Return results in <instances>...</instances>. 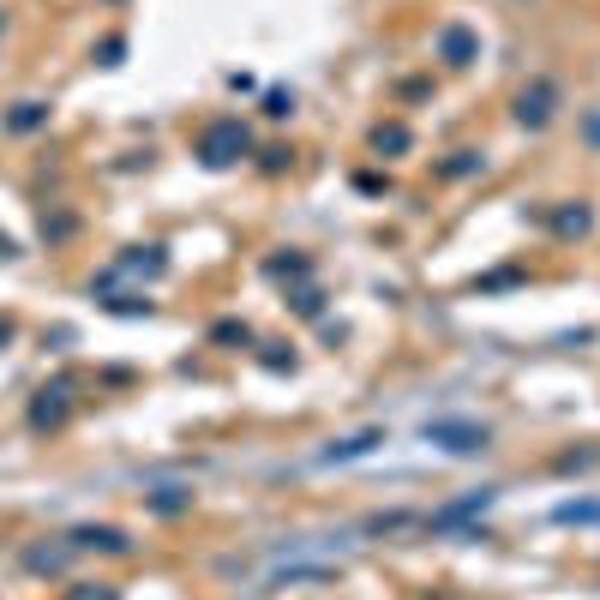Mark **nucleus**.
<instances>
[{
  "mask_svg": "<svg viewBox=\"0 0 600 600\" xmlns=\"http://www.w3.org/2000/svg\"><path fill=\"white\" fill-rule=\"evenodd\" d=\"M499 499V493H486V486H480V493H468V499H457V504H444L439 517H433V528H457L462 517H475V510H486V504Z\"/></svg>",
  "mask_w": 600,
  "mask_h": 600,
  "instance_id": "6",
  "label": "nucleus"
},
{
  "mask_svg": "<svg viewBox=\"0 0 600 600\" xmlns=\"http://www.w3.org/2000/svg\"><path fill=\"white\" fill-rule=\"evenodd\" d=\"M373 444H384V433L373 426V433H355V439H342V444H330V450H319V462L330 468V462H355V457H366Z\"/></svg>",
  "mask_w": 600,
  "mask_h": 600,
  "instance_id": "5",
  "label": "nucleus"
},
{
  "mask_svg": "<svg viewBox=\"0 0 600 600\" xmlns=\"http://www.w3.org/2000/svg\"><path fill=\"white\" fill-rule=\"evenodd\" d=\"M553 517L559 522H600V499H564Z\"/></svg>",
  "mask_w": 600,
  "mask_h": 600,
  "instance_id": "7",
  "label": "nucleus"
},
{
  "mask_svg": "<svg viewBox=\"0 0 600 600\" xmlns=\"http://www.w3.org/2000/svg\"><path fill=\"white\" fill-rule=\"evenodd\" d=\"M373 144H379V150H408V126H379Z\"/></svg>",
  "mask_w": 600,
  "mask_h": 600,
  "instance_id": "9",
  "label": "nucleus"
},
{
  "mask_svg": "<svg viewBox=\"0 0 600 600\" xmlns=\"http://www.w3.org/2000/svg\"><path fill=\"white\" fill-rule=\"evenodd\" d=\"M240 150H246V126H240V120H217V126H204L199 157L210 162V168H228V162H240Z\"/></svg>",
  "mask_w": 600,
  "mask_h": 600,
  "instance_id": "1",
  "label": "nucleus"
},
{
  "mask_svg": "<svg viewBox=\"0 0 600 600\" xmlns=\"http://www.w3.org/2000/svg\"><path fill=\"white\" fill-rule=\"evenodd\" d=\"M37 120H42V102H19V115H13V126H19V133H30Z\"/></svg>",
  "mask_w": 600,
  "mask_h": 600,
  "instance_id": "11",
  "label": "nucleus"
},
{
  "mask_svg": "<svg viewBox=\"0 0 600 600\" xmlns=\"http://www.w3.org/2000/svg\"><path fill=\"white\" fill-rule=\"evenodd\" d=\"M439 55L450 60V66H468V60L480 55L475 30H462V24H444V30H439Z\"/></svg>",
  "mask_w": 600,
  "mask_h": 600,
  "instance_id": "4",
  "label": "nucleus"
},
{
  "mask_svg": "<svg viewBox=\"0 0 600 600\" xmlns=\"http://www.w3.org/2000/svg\"><path fill=\"white\" fill-rule=\"evenodd\" d=\"M553 108H559V84L553 79H535V84H522L517 90V120L522 126H546Z\"/></svg>",
  "mask_w": 600,
  "mask_h": 600,
  "instance_id": "3",
  "label": "nucleus"
},
{
  "mask_svg": "<svg viewBox=\"0 0 600 600\" xmlns=\"http://www.w3.org/2000/svg\"><path fill=\"white\" fill-rule=\"evenodd\" d=\"M480 168V150H457V157L444 162V175H475Z\"/></svg>",
  "mask_w": 600,
  "mask_h": 600,
  "instance_id": "10",
  "label": "nucleus"
},
{
  "mask_svg": "<svg viewBox=\"0 0 600 600\" xmlns=\"http://www.w3.org/2000/svg\"><path fill=\"white\" fill-rule=\"evenodd\" d=\"M79 546H102V553H126L120 528H79Z\"/></svg>",
  "mask_w": 600,
  "mask_h": 600,
  "instance_id": "8",
  "label": "nucleus"
},
{
  "mask_svg": "<svg viewBox=\"0 0 600 600\" xmlns=\"http://www.w3.org/2000/svg\"><path fill=\"white\" fill-rule=\"evenodd\" d=\"M582 133H588V139L600 144V108H588V120H582Z\"/></svg>",
  "mask_w": 600,
  "mask_h": 600,
  "instance_id": "12",
  "label": "nucleus"
},
{
  "mask_svg": "<svg viewBox=\"0 0 600 600\" xmlns=\"http://www.w3.org/2000/svg\"><path fill=\"white\" fill-rule=\"evenodd\" d=\"M426 439L444 444L450 457H475V450H486V426H475V420H426Z\"/></svg>",
  "mask_w": 600,
  "mask_h": 600,
  "instance_id": "2",
  "label": "nucleus"
}]
</instances>
